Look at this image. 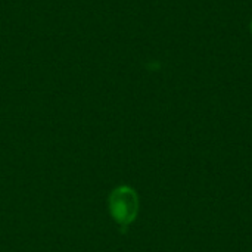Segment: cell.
<instances>
[{"mask_svg": "<svg viewBox=\"0 0 252 252\" xmlns=\"http://www.w3.org/2000/svg\"><path fill=\"white\" fill-rule=\"evenodd\" d=\"M251 31H252V24H251Z\"/></svg>", "mask_w": 252, "mask_h": 252, "instance_id": "7a4b0ae2", "label": "cell"}, {"mask_svg": "<svg viewBox=\"0 0 252 252\" xmlns=\"http://www.w3.org/2000/svg\"><path fill=\"white\" fill-rule=\"evenodd\" d=\"M108 207L112 220L118 226L127 227L139 216V208H140L139 195L130 186L126 185L118 186L111 192L108 199Z\"/></svg>", "mask_w": 252, "mask_h": 252, "instance_id": "6da1fadb", "label": "cell"}]
</instances>
